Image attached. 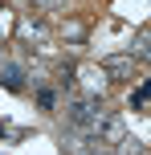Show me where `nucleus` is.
Masks as SVG:
<instances>
[{"label":"nucleus","instance_id":"obj_3","mask_svg":"<svg viewBox=\"0 0 151 155\" xmlns=\"http://www.w3.org/2000/svg\"><path fill=\"white\" fill-rule=\"evenodd\" d=\"M102 74L110 78V82H131V74H135V57H127V53L106 57V61H102Z\"/></svg>","mask_w":151,"mask_h":155},{"label":"nucleus","instance_id":"obj_7","mask_svg":"<svg viewBox=\"0 0 151 155\" xmlns=\"http://www.w3.org/2000/svg\"><path fill=\"white\" fill-rule=\"evenodd\" d=\"M147 98H151V82H143V86H139V90H135V98H131V106H147Z\"/></svg>","mask_w":151,"mask_h":155},{"label":"nucleus","instance_id":"obj_9","mask_svg":"<svg viewBox=\"0 0 151 155\" xmlns=\"http://www.w3.org/2000/svg\"><path fill=\"white\" fill-rule=\"evenodd\" d=\"M37 102H41V106H45V110H49V106H53V102H57V98H53V90H41V94H37Z\"/></svg>","mask_w":151,"mask_h":155},{"label":"nucleus","instance_id":"obj_1","mask_svg":"<svg viewBox=\"0 0 151 155\" xmlns=\"http://www.w3.org/2000/svg\"><path fill=\"white\" fill-rule=\"evenodd\" d=\"M90 139L94 143H123V118L119 114H98V123L90 127Z\"/></svg>","mask_w":151,"mask_h":155},{"label":"nucleus","instance_id":"obj_11","mask_svg":"<svg viewBox=\"0 0 151 155\" xmlns=\"http://www.w3.org/2000/svg\"><path fill=\"white\" fill-rule=\"evenodd\" d=\"M139 155H151V147H143V151H139Z\"/></svg>","mask_w":151,"mask_h":155},{"label":"nucleus","instance_id":"obj_10","mask_svg":"<svg viewBox=\"0 0 151 155\" xmlns=\"http://www.w3.org/2000/svg\"><path fill=\"white\" fill-rule=\"evenodd\" d=\"M33 4H37V8H61L65 0H33Z\"/></svg>","mask_w":151,"mask_h":155},{"label":"nucleus","instance_id":"obj_4","mask_svg":"<svg viewBox=\"0 0 151 155\" xmlns=\"http://www.w3.org/2000/svg\"><path fill=\"white\" fill-rule=\"evenodd\" d=\"M0 82H4L8 90H21V86H25V70L12 65V61H0Z\"/></svg>","mask_w":151,"mask_h":155},{"label":"nucleus","instance_id":"obj_2","mask_svg":"<svg viewBox=\"0 0 151 155\" xmlns=\"http://www.w3.org/2000/svg\"><path fill=\"white\" fill-rule=\"evenodd\" d=\"M98 114H102V110H98V98H74L70 102V123L78 127V131H90V127L98 123Z\"/></svg>","mask_w":151,"mask_h":155},{"label":"nucleus","instance_id":"obj_8","mask_svg":"<svg viewBox=\"0 0 151 155\" xmlns=\"http://www.w3.org/2000/svg\"><path fill=\"white\" fill-rule=\"evenodd\" d=\"M143 147H139V143H131V139H123V147H119V155H139Z\"/></svg>","mask_w":151,"mask_h":155},{"label":"nucleus","instance_id":"obj_5","mask_svg":"<svg viewBox=\"0 0 151 155\" xmlns=\"http://www.w3.org/2000/svg\"><path fill=\"white\" fill-rule=\"evenodd\" d=\"M131 57L135 61H151V29H143L135 37V45H131Z\"/></svg>","mask_w":151,"mask_h":155},{"label":"nucleus","instance_id":"obj_6","mask_svg":"<svg viewBox=\"0 0 151 155\" xmlns=\"http://www.w3.org/2000/svg\"><path fill=\"white\" fill-rule=\"evenodd\" d=\"M57 82H61V86H74V82H78V65H74V61H61V65H57Z\"/></svg>","mask_w":151,"mask_h":155}]
</instances>
